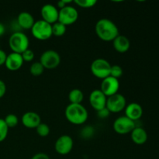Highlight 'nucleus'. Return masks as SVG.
<instances>
[{"instance_id": "nucleus-9", "label": "nucleus", "mask_w": 159, "mask_h": 159, "mask_svg": "<svg viewBox=\"0 0 159 159\" xmlns=\"http://www.w3.org/2000/svg\"><path fill=\"white\" fill-rule=\"evenodd\" d=\"M127 106V101L125 97L120 93L113 95L107 97L106 107L110 113H117L123 111Z\"/></svg>"}, {"instance_id": "nucleus-34", "label": "nucleus", "mask_w": 159, "mask_h": 159, "mask_svg": "<svg viewBox=\"0 0 159 159\" xmlns=\"http://www.w3.org/2000/svg\"><path fill=\"white\" fill-rule=\"evenodd\" d=\"M71 2H73V1H71V0H68V1H67V0H61V1H59L58 2H57V6H58L61 9H62V8L65 7V6H68V4Z\"/></svg>"}, {"instance_id": "nucleus-12", "label": "nucleus", "mask_w": 159, "mask_h": 159, "mask_svg": "<svg viewBox=\"0 0 159 159\" xmlns=\"http://www.w3.org/2000/svg\"><path fill=\"white\" fill-rule=\"evenodd\" d=\"M42 20L49 24L53 25L58 21L59 10L52 4H45L40 10Z\"/></svg>"}, {"instance_id": "nucleus-25", "label": "nucleus", "mask_w": 159, "mask_h": 159, "mask_svg": "<svg viewBox=\"0 0 159 159\" xmlns=\"http://www.w3.org/2000/svg\"><path fill=\"white\" fill-rule=\"evenodd\" d=\"M74 2L81 8L89 9L95 6V5L97 3V1L96 0H75Z\"/></svg>"}, {"instance_id": "nucleus-29", "label": "nucleus", "mask_w": 159, "mask_h": 159, "mask_svg": "<svg viewBox=\"0 0 159 159\" xmlns=\"http://www.w3.org/2000/svg\"><path fill=\"white\" fill-rule=\"evenodd\" d=\"M22 57H23V60L24 62H30L34 60V53L32 50L29 49L26 50L24 52H23L21 54Z\"/></svg>"}, {"instance_id": "nucleus-1", "label": "nucleus", "mask_w": 159, "mask_h": 159, "mask_svg": "<svg viewBox=\"0 0 159 159\" xmlns=\"http://www.w3.org/2000/svg\"><path fill=\"white\" fill-rule=\"evenodd\" d=\"M95 31L98 37L106 42L113 41L119 35L117 26L112 20L107 18L98 20L95 26Z\"/></svg>"}, {"instance_id": "nucleus-18", "label": "nucleus", "mask_w": 159, "mask_h": 159, "mask_svg": "<svg viewBox=\"0 0 159 159\" xmlns=\"http://www.w3.org/2000/svg\"><path fill=\"white\" fill-rule=\"evenodd\" d=\"M113 48L119 53H126L129 51L130 47V40L126 36L118 35L113 40Z\"/></svg>"}, {"instance_id": "nucleus-16", "label": "nucleus", "mask_w": 159, "mask_h": 159, "mask_svg": "<svg viewBox=\"0 0 159 159\" xmlns=\"http://www.w3.org/2000/svg\"><path fill=\"white\" fill-rule=\"evenodd\" d=\"M125 116L133 121L138 120L143 115L142 107L137 102H131L126 106Z\"/></svg>"}, {"instance_id": "nucleus-27", "label": "nucleus", "mask_w": 159, "mask_h": 159, "mask_svg": "<svg viewBox=\"0 0 159 159\" xmlns=\"http://www.w3.org/2000/svg\"><path fill=\"white\" fill-rule=\"evenodd\" d=\"M123 73H124V71H123L122 67H120V65H112L111 66V70H110V76L115 78V79H119L121 76L123 75Z\"/></svg>"}, {"instance_id": "nucleus-31", "label": "nucleus", "mask_w": 159, "mask_h": 159, "mask_svg": "<svg viewBox=\"0 0 159 159\" xmlns=\"http://www.w3.org/2000/svg\"><path fill=\"white\" fill-rule=\"evenodd\" d=\"M6 93V85L2 80L0 79V98L3 97Z\"/></svg>"}, {"instance_id": "nucleus-23", "label": "nucleus", "mask_w": 159, "mask_h": 159, "mask_svg": "<svg viewBox=\"0 0 159 159\" xmlns=\"http://www.w3.org/2000/svg\"><path fill=\"white\" fill-rule=\"evenodd\" d=\"M4 121L9 128H13V127H16L18 125L19 119L16 115L10 113V114H8L5 117Z\"/></svg>"}, {"instance_id": "nucleus-28", "label": "nucleus", "mask_w": 159, "mask_h": 159, "mask_svg": "<svg viewBox=\"0 0 159 159\" xmlns=\"http://www.w3.org/2000/svg\"><path fill=\"white\" fill-rule=\"evenodd\" d=\"M94 128L93 127H91V126H86L81 131V136H82V138H85V139L91 138L94 135Z\"/></svg>"}, {"instance_id": "nucleus-22", "label": "nucleus", "mask_w": 159, "mask_h": 159, "mask_svg": "<svg viewBox=\"0 0 159 159\" xmlns=\"http://www.w3.org/2000/svg\"><path fill=\"white\" fill-rule=\"evenodd\" d=\"M43 71H44V68L40 63V61L34 62L31 65L30 68V74L33 76H36V77L41 75L43 73Z\"/></svg>"}, {"instance_id": "nucleus-10", "label": "nucleus", "mask_w": 159, "mask_h": 159, "mask_svg": "<svg viewBox=\"0 0 159 159\" xmlns=\"http://www.w3.org/2000/svg\"><path fill=\"white\" fill-rule=\"evenodd\" d=\"M74 146V141L69 135H61L54 144L56 152L61 155H66L71 152Z\"/></svg>"}, {"instance_id": "nucleus-26", "label": "nucleus", "mask_w": 159, "mask_h": 159, "mask_svg": "<svg viewBox=\"0 0 159 159\" xmlns=\"http://www.w3.org/2000/svg\"><path fill=\"white\" fill-rule=\"evenodd\" d=\"M8 132H9V127L5 123L4 119L0 118V142L3 141L7 138Z\"/></svg>"}, {"instance_id": "nucleus-35", "label": "nucleus", "mask_w": 159, "mask_h": 159, "mask_svg": "<svg viewBox=\"0 0 159 159\" xmlns=\"http://www.w3.org/2000/svg\"><path fill=\"white\" fill-rule=\"evenodd\" d=\"M5 32H6V27L3 23H0V37H2L5 34Z\"/></svg>"}, {"instance_id": "nucleus-32", "label": "nucleus", "mask_w": 159, "mask_h": 159, "mask_svg": "<svg viewBox=\"0 0 159 159\" xmlns=\"http://www.w3.org/2000/svg\"><path fill=\"white\" fill-rule=\"evenodd\" d=\"M31 159H50V157L47 154L40 152V153L35 154Z\"/></svg>"}, {"instance_id": "nucleus-7", "label": "nucleus", "mask_w": 159, "mask_h": 159, "mask_svg": "<svg viewBox=\"0 0 159 159\" xmlns=\"http://www.w3.org/2000/svg\"><path fill=\"white\" fill-rule=\"evenodd\" d=\"M136 127L134 121L131 120L126 116H120L113 122V130L118 134H127L131 133Z\"/></svg>"}, {"instance_id": "nucleus-11", "label": "nucleus", "mask_w": 159, "mask_h": 159, "mask_svg": "<svg viewBox=\"0 0 159 159\" xmlns=\"http://www.w3.org/2000/svg\"><path fill=\"white\" fill-rule=\"evenodd\" d=\"M100 87V90L102 92V93L107 97H109V96L118 93L120 89V82L117 79L109 76L102 79Z\"/></svg>"}, {"instance_id": "nucleus-6", "label": "nucleus", "mask_w": 159, "mask_h": 159, "mask_svg": "<svg viewBox=\"0 0 159 159\" xmlns=\"http://www.w3.org/2000/svg\"><path fill=\"white\" fill-rule=\"evenodd\" d=\"M40 63L44 69H55L61 63V56L54 50H48L40 55Z\"/></svg>"}, {"instance_id": "nucleus-21", "label": "nucleus", "mask_w": 159, "mask_h": 159, "mask_svg": "<svg viewBox=\"0 0 159 159\" xmlns=\"http://www.w3.org/2000/svg\"><path fill=\"white\" fill-rule=\"evenodd\" d=\"M67 26L57 21L52 25V35L55 37H61L66 32Z\"/></svg>"}, {"instance_id": "nucleus-17", "label": "nucleus", "mask_w": 159, "mask_h": 159, "mask_svg": "<svg viewBox=\"0 0 159 159\" xmlns=\"http://www.w3.org/2000/svg\"><path fill=\"white\" fill-rule=\"evenodd\" d=\"M34 23V16L28 12H20L17 16V24L20 29L31 30Z\"/></svg>"}, {"instance_id": "nucleus-19", "label": "nucleus", "mask_w": 159, "mask_h": 159, "mask_svg": "<svg viewBox=\"0 0 159 159\" xmlns=\"http://www.w3.org/2000/svg\"><path fill=\"white\" fill-rule=\"evenodd\" d=\"M131 140L134 144L142 145L148 141V134L142 127H135L130 133Z\"/></svg>"}, {"instance_id": "nucleus-13", "label": "nucleus", "mask_w": 159, "mask_h": 159, "mask_svg": "<svg viewBox=\"0 0 159 159\" xmlns=\"http://www.w3.org/2000/svg\"><path fill=\"white\" fill-rule=\"evenodd\" d=\"M89 100L92 107L96 111H98L101 109L105 108L107 105V97L100 89H95L90 93Z\"/></svg>"}, {"instance_id": "nucleus-15", "label": "nucleus", "mask_w": 159, "mask_h": 159, "mask_svg": "<svg viewBox=\"0 0 159 159\" xmlns=\"http://www.w3.org/2000/svg\"><path fill=\"white\" fill-rule=\"evenodd\" d=\"M23 62L24 61H23L21 54L12 52L7 55L5 65L9 71H16L21 68L23 65Z\"/></svg>"}, {"instance_id": "nucleus-5", "label": "nucleus", "mask_w": 159, "mask_h": 159, "mask_svg": "<svg viewBox=\"0 0 159 159\" xmlns=\"http://www.w3.org/2000/svg\"><path fill=\"white\" fill-rule=\"evenodd\" d=\"M111 66L110 62L103 58H97L93 61L90 66L91 72L95 77L104 79L110 76Z\"/></svg>"}, {"instance_id": "nucleus-24", "label": "nucleus", "mask_w": 159, "mask_h": 159, "mask_svg": "<svg viewBox=\"0 0 159 159\" xmlns=\"http://www.w3.org/2000/svg\"><path fill=\"white\" fill-rule=\"evenodd\" d=\"M36 131L39 136L41 137V138H45V137L49 135L50 127L48 124H44V123H40L36 128Z\"/></svg>"}, {"instance_id": "nucleus-3", "label": "nucleus", "mask_w": 159, "mask_h": 159, "mask_svg": "<svg viewBox=\"0 0 159 159\" xmlns=\"http://www.w3.org/2000/svg\"><path fill=\"white\" fill-rule=\"evenodd\" d=\"M9 45L12 52L20 54L29 49L30 40L27 36L21 31H16L9 39Z\"/></svg>"}, {"instance_id": "nucleus-33", "label": "nucleus", "mask_w": 159, "mask_h": 159, "mask_svg": "<svg viewBox=\"0 0 159 159\" xmlns=\"http://www.w3.org/2000/svg\"><path fill=\"white\" fill-rule=\"evenodd\" d=\"M6 57H7V54H6V53L4 51L0 49V66H1V65H5Z\"/></svg>"}, {"instance_id": "nucleus-14", "label": "nucleus", "mask_w": 159, "mask_h": 159, "mask_svg": "<svg viewBox=\"0 0 159 159\" xmlns=\"http://www.w3.org/2000/svg\"><path fill=\"white\" fill-rule=\"evenodd\" d=\"M21 121L23 125L26 128L36 129L37 126L41 123V119L40 115L36 112L28 111L22 116Z\"/></svg>"}, {"instance_id": "nucleus-2", "label": "nucleus", "mask_w": 159, "mask_h": 159, "mask_svg": "<svg viewBox=\"0 0 159 159\" xmlns=\"http://www.w3.org/2000/svg\"><path fill=\"white\" fill-rule=\"evenodd\" d=\"M65 115L67 120L75 125L85 124L89 116L88 111L82 104L70 103L65 109Z\"/></svg>"}, {"instance_id": "nucleus-20", "label": "nucleus", "mask_w": 159, "mask_h": 159, "mask_svg": "<svg viewBox=\"0 0 159 159\" xmlns=\"http://www.w3.org/2000/svg\"><path fill=\"white\" fill-rule=\"evenodd\" d=\"M84 94L79 89L71 90L68 94V99L71 104H81L83 101Z\"/></svg>"}, {"instance_id": "nucleus-4", "label": "nucleus", "mask_w": 159, "mask_h": 159, "mask_svg": "<svg viewBox=\"0 0 159 159\" xmlns=\"http://www.w3.org/2000/svg\"><path fill=\"white\" fill-rule=\"evenodd\" d=\"M31 33L34 38L39 40H47L52 37V25L49 24L43 20L34 23L31 28Z\"/></svg>"}, {"instance_id": "nucleus-30", "label": "nucleus", "mask_w": 159, "mask_h": 159, "mask_svg": "<svg viewBox=\"0 0 159 159\" xmlns=\"http://www.w3.org/2000/svg\"><path fill=\"white\" fill-rule=\"evenodd\" d=\"M96 112H97L98 117L100 118V119H106V118L108 117L110 114V112L109 111V110L107 107L101 109V110H98V111Z\"/></svg>"}, {"instance_id": "nucleus-8", "label": "nucleus", "mask_w": 159, "mask_h": 159, "mask_svg": "<svg viewBox=\"0 0 159 159\" xmlns=\"http://www.w3.org/2000/svg\"><path fill=\"white\" fill-rule=\"evenodd\" d=\"M79 19V12L75 7L67 6L59 10L58 22L65 26L74 24Z\"/></svg>"}]
</instances>
